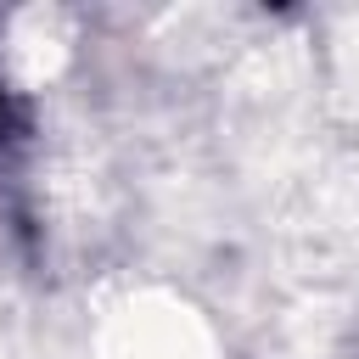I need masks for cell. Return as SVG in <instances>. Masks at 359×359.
Listing matches in <instances>:
<instances>
[{
  "label": "cell",
  "mask_w": 359,
  "mask_h": 359,
  "mask_svg": "<svg viewBox=\"0 0 359 359\" xmlns=\"http://www.w3.org/2000/svg\"><path fill=\"white\" fill-rule=\"evenodd\" d=\"M0 129H6V95H0Z\"/></svg>",
  "instance_id": "6da1fadb"
}]
</instances>
